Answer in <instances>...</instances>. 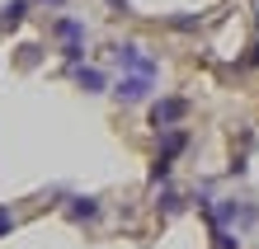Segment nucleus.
Instances as JSON below:
<instances>
[{
    "label": "nucleus",
    "mask_w": 259,
    "mask_h": 249,
    "mask_svg": "<svg viewBox=\"0 0 259 249\" xmlns=\"http://www.w3.org/2000/svg\"><path fill=\"white\" fill-rule=\"evenodd\" d=\"M184 207H189V202H184V193H179V188H170V183H165V188L156 193V212H160V216H179Z\"/></svg>",
    "instance_id": "obj_9"
},
{
    "label": "nucleus",
    "mask_w": 259,
    "mask_h": 249,
    "mask_svg": "<svg viewBox=\"0 0 259 249\" xmlns=\"http://www.w3.org/2000/svg\"><path fill=\"white\" fill-rule=\"evenodd\" d=\"M184 118H189V99H179V94L151 99V127H156V136H160V132H175Z\"/></svg>",
    "instance_id": "obj_4"
},
{
    "label": "nucleus",
    "mask_w": 259,
    "mask_h": 249,
    "mask_svg": "<svg viewBox=\"0 0 259 249\" xmlns=\"http://www.w3.org/2000/svg\"><path fill=\"white\" fill-rule=\"evenodd\" d=\"M10 230H14V212L0 207V235H10Z\"/></svg>",
    "instance_id": "obj_14"
},
{
    "label": "nucleus",
    "mask_w": 259,
    "mask_h": 249,
    "mask_svg": "<svg viewBox=\"0 0 259 249\" xmlns=\"http://www.w3.org/2000/svg\"><path fill=\"white\" fill-rule=\"evenodd\" d=\"M151 94H156V80L151 75H118L113 80V99L123 108H142V104H151Z\"/></svg>",
    "instance_id": "obj_5"
},
{
    "label": "nucleus",
    "mask_w": 259,
    "mask_h": 249,
    "mask_svg": "<svg viewBox=\"0 0 259 249\" xmlns=\"http://www.w3.org/2000/svg\"><path fill=\"white\" fill-rule=\"evenodd\" d=\"M207 230H212V244H217V249H240L236 230H222V226H207Z\"/></svg>",
    "instance_id": "obj_13"
},
{
    "label": "nucleus",
    "mask_w": 259,
    "mask_h": 249,
    "mask_svg": "<svg viewBox=\"0 0 259 249\" xmlns=\"http://www.w3.org/2000/svg\"><path fill=\"white\" fill-rule=\"evenodd\" d=\"M42 5H52V10H57V5H66V0H42Z\"/></svg>",
    "instance_id": "obj_16"
},
{
    "label": "nucleus",
    "mask_w": 259,
    "mask_h": 249,
    "mask_svg": "<svg viewBox=\"0 0 259 249\" xmlns=\"http://www.w3.org/2000/svg\"><path fill=\"white\" fill-rule=\"evenodd\" d=\"M24 14H28V0H5L0 5V28H19Z\"/></svg>",
    "instance_id": "obj_10"
},
{
    "label": "nucleus",
    "mask_w": 259,
    "mask_h": 249,
    "mask_svg": "<svg viewBox=\"0 0 259 249\" xmlns=\"http://www.w3.org/2000/svg\"><path fill=\"white\" fill-rule=\"evenodd\" d=\"M52 38L62 42L66 66H80V57H85V24L75 19V14H57L52 19Z\"/></svg>",
    "instance_id": "obj_3"
},
{
    "label": "nucleus",
    "mask_w": 259,
    "mask_h": 249,
    "mask_svg": "<svg viewBox=\"0 0 259 249\" xmlns=\"http://www.w3.org/2000/svg\"><path fill=\"white\" fill-rule=\"evenodd\" d=\"M184 151H189V132H184V127H175V132H160V151H156V160L175 165Z\"/></svg>",
    "instance_id": "obj_8"
},
{
    "label": "nucleus",
    "mask_w": 259,
    "mask_h": 249,
    "mask_svg": "<svg viewBox=\"0 0 259 249\" xmlns=\"http://www.w3.org/2000/svg\"><path fill=\"white\" fill-rule=\"evenodd\" d=\"M193 207L198 212H212V207H217V183H212V179H203V183H198V188H193Z\"/></svg>",
    "instance_id": "obj_11"
},
{
    "label": "nucleus",
    "mask_w": 259,
    "mask_h": 249,
    "mask_svg": "<svg viewBox=\"0 0 259 249\" xmlns=\"http://www.w3.org/2000/svg\"><path fill=\"white\" fill-rule=\"evenodd\" d=\"M109 10H113V14H127L132 5H127V0H109Z\"/></svg>",
    "instance_id": "obj_15"
},
{
    "label": "nucleus",
    "mask_w": 259,
    "mask_h": 249,
    "mask_svg": "<svg viewBox=\"0 0 259 249\" xmlns=\"http://www.w3.org/2000/svg\"><path fill=\"white\" fill-rule=\"evenodd\" d=\"M109 61L123 75H151V80H156L160 75V61L146 52V42H137V38H127V42H113L109 47Z\"/></svg>",
    "instance_id": "obj_2"
},
{
    "label": "nucleus",
    "mask_w": 259,
    "mask_h": 249,
    "mask_svg": "<svg viewBox=\"0 0 259 249\" xmlns=\"http://www.w3.org/2000/svg\"><path fill=\"white\" fill-rule=\"evenodd\" d=\"M198 24H203V14H175V19H165V28H175V33H193Z\"/></svg>",
    "instance_id": "obj_12"
},
{
    "label": "nucleus",
    "mask_w": 259,
    "mask_h": 249,
    "mask_svg": "<svg viewBox=\"0 0 259 249\" xmlns=\"http://www.w3.org/2000/svg\"><path fill=\"white\" fill-rule=\"evenodd\" d=\"M254 221H259V202H250V197H236V193L217 197V207L207 212V226L236 230V235H245V230H250Z\"/></svg>",
    "instance_id": "obj_1"
},
{
    "label": "nucleus",
    "mask_w": 259,
    "mask_h": 249,
    "mask_svg": "<svg viewBox=\"0 0 259 249\" xmlns=\"http://www.w3.org/2000/svg\"><path fill=\"white\" fill-rule=\"evenodd\" d=\"M66 71H71V80L80 85L85 94H104V89H109V75H104L99 66H85L80 61V66H66Z\"/></svg>",
    "instance_id": "obj_7"
},
{
    "label": "nucleus",
    "mask_w": 259,
    "mask_h": 249,
    "mask_svg": "<svg viewBox=\"0 0 259 249\" xmlns=\"http://www.w3.org/2000/svg\"><path fill=\"white\" fill-rule=\"evenodd\" d=\"M99 216H104V202H99V197H90V193H71V197H66V221L95 226Z\"/></svg>",
    "instance_id": "obj_6"
}]
</instances>
